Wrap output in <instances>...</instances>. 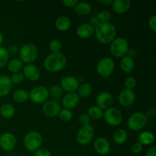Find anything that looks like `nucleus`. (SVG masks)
I'll list each match as a JSON object with an SVG mask.
<instances>
[{"label": "nucleus", "mask_w": 156, "mask_h": 156, "mask_svg": "<svg viewBox=\"0 0 156 156\" xmlns=\"http://www.w3.org/2000/svg\"><path fill=\"white\" fill-rule=\"evenodd\" d=\"M98 41L102 44H111L117 37V29L111 23H101L94 28Z\"/></svg>", "instance_id": "f257e3e1"}, {"label": "nucleus", "mask_w": 156, "mask_h": 156, "mask_svg": "<svg viewBox=\"0 0 156 156\" xmlns=\"http://www.w3.org/2000/svg\"><path fill=\"white\" fill-rule=\"evenodd\" d=\"M67 64V58L62 53H50L44 60V67L50 73H58L64 69Z\"/></svg>", "instance_id": "f03ea898"}, {"label": "nucleus", "mask_w": 156, "mask_h": 156, "mask_svg": "<svg viewBox=\"0 0 156 156\" xmlns=\"http://www.w3.org/2000/svg\"><path fill=\"white\" fill-rule=\"evenodd\" d=\"M19 59L23 63L33 64L38 57L37 47L32 43H26L20 48Z\"/></svg>", "instance_id": "7ed1b4c3"}, {"label": "nucleus", "mask_w": 156, "mask_h": 156, "mask_svg": "<svg viewBox=\"0 0 156 156\" xmlns=\"http://www.w3.org/2000/svg\"><path fill=\"white\" fill-rule=\"evenodd\" d=\"M129 50V43L124 37H116L110 44V52L116 58H122L127 56Z\"/></svg>", "instance_id": "20e7f679"}, {"label": "nucleus", "mask_w": 156, "mask_h": 156, "mask_svg": "<svg viewBox=\"0 0 156 156\" xmlns=\"http://www.w3.org/2000/svg\"><path fill=\"white\" fill-rule=\"evenodd\" d=\"M23 143L27 150L34 152L42 146L43 137L37 131H30L25 135Z\"/></svg>", "instance_id": "39448f33"}, {"label": "nucleus", "mask_w": 156, "mask_h": 156, "mask_svg": "<svg viewBox=\"0 0 156 156\" xmlns=\"http://www.w3.org/2000/svg\"><path fill=\"white\" fill-rule=\"evenodd\" d=\"M148 118L143 112H135L131 114L127 120V126L131 130L140 131L146 126Z\"/></svg>", "instance_id": "423d86ee"}, {"label": "nucleus", "mask_w": 156, "mask_h": 156, "mask_svg": "<svg viewBox=\"0 0 156 156\" xmlns=\"http://www.w3.org/2000/svg\"><path fill=\"white\" fill-rule=\"evenodd\" d=\"M115 69V63L112 58L104 57L98 61L97 64V72L101 76L108 78L114 73Z\"/></svg>", "instance_id": "0eeeda50"}, {"label": "nucleus", "mask_w": 156, "mask_h": 156, "mask_svg": "<svg viewBox=\"0 0 156 156\" xmlns=\"http://www.w3.org/2000/svg\"><path fill=\"white\" fill-rule=\"evenodd\" d=\"M49 98L48 88L44 85L35 86L29 92V99L33 103L40 105L44 104L47 101Z\"/></svg>", "instance_id": "6e6552de"}, {"label": "nucleus", "mask_w": 156, "mask_h": 156, "mask_svg": "<svg viewBox=\"0 0 156 156\" xmlns=\"http://www.w3.org/2000/svg\"><path fill=\"white\" fill-rule=\"evenodd\" d=\"M103 117L105 121L112 126H119L123 121V114L121 111L116 108H110L105 110Z\"/></svg>", "instance_id": "1a4fd4ad"}, {"label": "nucleus", "mask_w": 156, "mask_h": 156, "mask_svg": "<svg viewBox=\"0 0 156 156\" xmlns=\"http://www.w3.org/2000/svg\"><path fill=\"white\" fill-rule=\"evenodd\" d=\"M94 136V129L91 124L82 126L79 129L76 135L78 143L82 146H86L93 140Z\"/></svg>", "instance_id": "9d476101"}, {"label": "nucleus", "mask_w": 156, "mask_h": 156, "mask_svg": "<svg viewBox=\"0 0 156 156\" xmlns=\"http://www.w3.org/2000/svg\"><path fill=\"white\" fill-rule=\"evenodd\" d=\"M17 144V139L12 133L5 132L0 136V147L6 152L12 151Z\"/></svg>", "instance_id": "9b49d317"}, {"label": "nucleus", "mask_w": 156, "mask_h": 156, "mask_svg": "<svg viewBox=\"0 0 156 156\" xmlns=\"http://www.w3.org/2000/svg\"><path fill=\"white\" fill-rule=\"evenodd\" d=\"M60 105L56 101L47 100L43 104L42 111L45 116L50 118H54L58 117L59 111H60Z\"/></svg>", "instance_id": "f8f14e48"}, {"label": "nucleus", "mask_w": 156, "mask_h": 156, "mask_svg": "<svg viewBox=\"0 0 156 156\" xmlns=\"http://www.w3.org/2000/svg\"><path fill=\"white\" fill-rule=\"evenodd\" d=\"M22 74L24 79L30 82H37L41 78V70L34 64H27L22 69Z\"/></svg>", "instance_id": "ddd939ff"}, {"label": "nucleus", "mask_w": 156, "mask_h": 156, "mask_svg": "<svg viewBox=\"0 0 156 156\" xmlns=\"http://www.w3.org/2000/svg\"><path fill=\"white\" fill-rule=\"evenodd\" d=\"M80 82L78 80V78L75 76H66L62 78L60 82V87L63 91H66L67 93L76 92L78 90Z\"/></svg>", "instance_id": "4468645a"}, {"label": "nucleus", "mask_w": 156, "mask_h": 156, "mask_svg": "<svg viewBox=\"0 0 156 156\" xmlns=\"http://www.w3.org/2000/svg\"><path fill=\"white\" fill-rule=\"evenodd\" d=\"M136 101V94L133 90H122L118 94V102L122 107L128 108L132 106Z\"/></svg>", "instance_id": "2eb2a0df"}, {"label": "nucleus", "mask_w": 156, "mask_h": 156, "mask_svg": "<svg viewBox=\"0 0 156 156\" xmlns=\"http://www.w3.org/2000/svg\"><path fill=\"white\" fill-rule=\"evenodd\" d=\"M113 101H114V98H113L112 94L108 91H101L98 94L97 98H96V104L98 108L101 109L107 110L108 108H111Z\"/></svg>", "instance_id": "dca6fc26"}, {"label": "nucleus", "mask_w": 156, "mask_h": 156, "mask_svg": "<svg viewBox=\"0 0 156 156\" xmlns=\"http://www.w3.org/2000/svg\"><path fill=\"white\" fill-rule=\"evenodd\" d=\"M94 151L98 155H108L111 151V143L105 137H98L96 139L93 143Z\"/></svg>", "instance_id": "f3484780"}, {"label": "nucleus", "mask_w": 156, "mask_h": 156, "mask_svg": "<svg viewBox=\"0 0 156 156\" xmlns=\"http://www.w3.org/2000/svg\"><path fill=\"white\" fill-rule=\"evenodd\" d=\"M80 101V97L77 92L67 93L62 98V105L64 108L72 110L76 108Z\"/></svg>", "instance_id": "a211bd4d"}, {"label": "nucleus", "mask_w": 156, "mask_h": 156, "mask_svg": "<svg viewBox=\"0 0 156 156\" xmlns=\"http://www.w3.org/2000/svg\"><path fill=\"white\" fill-rule=\"evenodd\" d=\"M112 9L116 14L123 15L129 10L131 2L129 0H114L112 3Z\"/></svg>", "instance_id": "6ab92c4d"}, {"label": "nucleus", "mask_w": 156, "mask_h": 156, "mask_svg": "<svg viewBox=\"0 0 156 156\" xmlns=\"http://www.w3.org/2000/svg\"><path fill=\"white\" fill-rule=\"evenodd\" d=\"M76 34L78 37L82 39H88L93 36L94 34V28L89 23H83L77 27Z\"/></svg>", "instance_id": "aec40b11"}, {"label": "nucleus", "mask_w": 156, "mask_h": 156, "mask_svg": "<svg viewBox=\"0 0 156 156\" xmlns=\"http://www.w3.org/2000/svg\"><path fill=\"white\" fill-rule=\"evenodd\" d=\"M12 82L10 77L6 75L0 76V97L7 96L12 89Z\"/></svg>", "instance_id": "412c9836"}, {"label": "nucleus", "mask_w": 156, "mask_h": 156, "mask_svg": "<svg viewBox=\"0 0 156 156\" xmlns=\"http://www.w3.org/2000/svg\"><path fill=\"white\" fill-rule=\"evenodd\" d=\"M120 66L122 71L125 73H130L135 68V62L131 56H125L121 58L120 62Z\"/></svg>", "instance_id": "4be33fe9"}, {"label": "nucleus", "mask_w": 156, "mask_h": 156, "mask_svg": "<svg viewBox=\"0 0 156 156\" xmlns=\"http://www.w3.org/2000/svg\"><path fill=\"white\" fill-rule=\"evenodd\" d=\"M72 21L67 16H60L56 19L55 26L58 30L61 32L67 31L71 27Z\"/></svg>", "instance_id": "5701e85b"}, {"label": "nucleus", "mask_w": 156, "mask_h": 156, "mask_svg": "<svg viewBox=\"0 0 156 156\" xmlns=\"http://www.w3.org/2000/svg\"><path fill=\"white\" fill-rule=\"evenodd\" d=\"M75 12L80 16H86L91 12L92 8L90 3L87 2H79L75 6Z\"/></svg>", "instance_id": "b1692460"}, {"label": "nucleus", "mask_w": 156, "mask_h": 156, "mask_svg": "<svg viewBox=\"0 0 156 156\" xmlns=\"http://www.w3.org/2000/svg\"><path fill=\"white\" fill-rule=\"evenodd\" d=\"M155 141V136L149 131H143L139 135L138 143L142 146H149L152 145Z\"/></svg>", "instance_id": "393cba45"}, {"label": "nucleus", "mask_w": 156, "mask_h": 156, "mask_svg": "<svg viewBox=\"0 0 156 156\" xmlns=\"http://www.w3.org/2000/svg\"><path fill=\"white\" fill-rule=\"evenodd\" d=\"M113 139L116 144L117 145H123L127 141L128 139V134L126 129H117L114 131V135H113Z\"/></svg>", "instance_id": "a878e982"}, {"label": "nucleus", "mask_w": 156, "mask_h": 156, "mask_svg": "<svg viewBox=\"0 0 156 156\" xmlns=\"http://www.w3.org/2000/svg\"><path fill=\"white\" fill-rule=\"evenodd\" d=\"M48 92H49V97L53 98V100L56 101L59 100L62 98L63 96V90L60 87V85L58 84H53L52 85L50 88H48Z\"/></svg>", "instance_id": "bb28decb"}, {"label": "nucleus", "mask_w": 156, "mask_h": 156, "mask_svg": "<svg viewBox=\"0 0 156 156\" xmlns=\"http://www.w3.org/2000/svg\"><path fill=\"white\" fill-rule=\"evenodd\" d=\"M23 67H24V63L22 62V61L20 59H17V58L11 59L10 61H9L7 64L8 70L11 72V73H12V74L21 72Z\"/></svg>", "instance_id": "cd10ccee"}, {"label": "nucleus", "mask_w": 156, "mask_h": 156, "mask_svg": "<svg viewBox=\"0 0 156 156\" xmlns=\"http://www.w3.org/2000/svg\"><path fill=\"white\" fill-rule=\"evenodd\" d=\"M15 114V109L14 106L11 104H3L0 107V114L2 117L6 119L12 118Z\"/></svg>", "instance_id": "c85d7f7f"}, {"label": "nucleus", "mask_w": 156, "mask_h": 156, "mask_svg": "<svg viewBox=\"0 0 156 156\" xmlns=\"http://www.w3.org/2000/svg\"><path fill=\"white\" fill-rule=\"evenodd\" d=\"M13 100L19 104L24 103L29 99V93L24 89H18L13 93Z\"/></svg>", "instance_id": "c756f323"}, {"label": "nucleus", "mask_w": 156, "mask_h": 156, "mask_svg": "<svg viewBox=\"0 0 156 156\" xmlns=\"http://www.w3.org/2000/svg\"><path fill=\"white\" fill-rule=\"evenodd\" d=\"M77 91V94L80 97V98H87L92 92V87L89 83L82 82V83H80Z\"/></svg>", "instance_id": "7c9ffc66"}, {"label": "nucleus", "mask_w": 156, "mask_h": 156, "mask_svg": "<svg viewBox=\"0 0 156 156\" xmlns=\"http://www.w3.org/2000/svg\"><path fill=\"white\" fill-rule=\"evenodd\" d=\"M87 114L89 116L90 118L92 119V120H99L101 117H103L104 112L97 105L96 106L94 105V106H91V108H89Z\"/></svg>", "instance_id": "2f4dec72"}, {"label": "nucleus", "mask_w": 156, "mask_h": 156, "mask_svg": "<svg viewBox=\"0 0 156 156\" xmlns=\"http://www.w3.org/2000/svg\"><path fill=\"white\" fill-rule=\"evenodd\" d=\"M58 117L61 121L64 122V123H68L73 120V113L71 110L63 108V109L60 110L59 114H58Z\"/></svg>", "instance_id": "473e14b6"}, {"label": "nucleus", "mask_w": 156, "mask_h": 156, "mask_svg": "<svg viewBox=\"0 0 156 156\" xmlns=\"http://www.w3.org/2000/svg\"><path fill=\"white\" fill-rule=\"evenodd\" d=\"M9 54L8 53L7 49L2 47H0V69H2L9 62Z\"/></svg>", "instance_id": "72a5a7b5"}, {"label": "nucleus", "mask_w": 156, "mask_h": 156, "mask_svg": "<svg viewBox=\"0 0 156 156\" xmlns=\"http://www.w3.org/2000/svg\"><path fill=\"white\" fill-rule=\"evenodd\" d=\"M49 49L51 53H60L62 50V44L57 39H53L49 43Z\"/></svg>", "instance_id": "f704fd0d"}, {"label": "nucleus", "mask_w": 156, "mask_h": 156, "mask_svg": "<svg viewBox=\"0 0 156 156\" xmlns=\"http://www.w3.org/2000/svg\"><path fill=\"white\" fill-rule=\"evenodd\" d=\"M96 17L100 21V23H109L111 21V15L108 11L102 10L98 13Z\"/></svg>", "instance_id": "c9c22d12"}, {"label": "nucleus", "mask_w": 156, "mask_h": 156, "mask_svg": "<svg viewBox=\"0 0 156 156\" xmlns=\"http://www.w3.org/2000/svg\"><path fill=\"white\" fill-rule=\"evenodd\" d=\"M10 79L12 85H20V84H21L24 82L25 79H24L22 73L19 72V73H13L10 77Z\"/></svg>", "instance_id": "e433bc0d"}, {"label": "nucleus", "mask_w": 156, "mask_h": 156, "mask_svg": "<svg viewBox=\"0 0 156 156\" xmlns=\"http://www.w3.org/2000/svg\"><path fill=\"white\" fill-rule=\"evenodd\" d=\"M124 85L126 89L133 90L136 85V80L133 76H129L124 81Z\"/></svg>", "instance_id": "4c0bfd02"}, {"label": "nucleus", "mask_w": 156, "mask_h": 156, "mask_svg": "<svg viewBox=\"0 0 156 156\" xmlns=\"http://www.w3.org/2000/svg\"><path fill=\"white\" fill-rule=\"evenodd\" d=\"M79 122L81 125L82 126H86V125H89L90 122H91V118L88 114H80L79 117Z\"/></svg>", "instance_id": "58836bf2"}, {"label": "nucleus", "mask_w": 156, "mask_h": 156, "mask_svg": "<svg viewBox=\"0 0 156 156\" xmlns=\"http://www.w3.org/2000/svg\"><path fill=\"white\" fill-rule=\"evenodd\" d=\"M34 156H51L50 151L47 148L41 147L34 152Z\"/></svg>", "instance_id": "ea45409f"}, {"label": "nucleus", "mask_w": 156, "mask_h": 156, "mask_svg": "<svg viewBox=\"0 0 156 156\" xmlns=\"http://www.w3.org/2000/svg\"><path fill=\"white\" fill-rule=\"evenodd\" d=\"M143 146H142L140 143H135L132 146V152H133L134 154H140V152L143 151Z\"/></svg>", "instance_id": "a19ab883"}, {"label": "nucleus", "mask_w": 156, "mask_h": 156, "mask_svg": "<svg viewBox=\"0 0 156 156\" xmlns=\"http://www.w3.org/2000/svg\"><path fill=\"white\" fill-rule=\"evenodd\" d=\"M149 27L152 31H156V15H152L149 19Z\"/></svg>", "instance_id": "79ce46f5"}, {"label": "nucleus", "mask_w": 156, "mask_h": 156, "mask_svg": "<svg viewBox=\"0 0 156 156\" xmlns=\"http://www.w3.org/2000/svg\"><path fill=\"white\" fill-rule=\"evenodd\" d=\"M79 2L78 0H63L62 4L67 8H75V6Z\"/></svg>", "instance_id": "37998d69"}, {"label": "nucleus", "mask_w": 156, "mask_h": 156, "mask_svg": "<svg viewBox=\"0 0 156 156\" xmlns=\"http://www.w3.org/2000/svg\"><path fill=\"white\" fill-rule=\"evenodd\" d=\"M8 50V53H9V56H15L17 54V53L18 52V47L15 45H12L9 47V50Z\"/></svg>", "instance_id": "c03bdc74"}, {"label": "nucleus", "mask_w": 156, "mask_h": 156, "mask_svg": "<svg viewBox=\"0 0 156 156\" xmlns=\"http://www.w3.org/2000/svg\"><path fill=\"white\" fill-rule=\"evenodd\" d=\"M89 24H91V25L94 28H95V27H97L98 24H100L101 23H100V21H98V19L97 18V17H95V18H94V17H93V18H91V20H90Z\"/></svg>", "instance_id": "a18cd8bd"}, {"label": "nucleus", "mask_w": 156, "mask_h": 156, "mask_svg": "<svg viewBox=\"0 0 156 156\" xmlns=\"http://www.w3.org/2000/svg\"><path fill=\"white\" fill-rule=\"evenodd\" d=\"M146 156H156V147L153 146V147H151L150 149H148Z\"/></svg>", "instance_id": "49530a36"}, {"label": "nucleus", "mask_w": 156, "mask_h": 156, "mask_svg": "<svg viewBox=\"0 0 156 156\" xmlns=\"http://www.w3.org/2000/svg\"><path fill=\"white\" fill-rule=\"evenodd\" d=\"M98 2L105 5H112L113 0H101Z\"/></svg>", "instance_id": "de8ad7c7"}, {"label": "nucleus", "mask_w": 156, "mask_h": 156, "mask_svg": "<svg viewBox=\"0 0 156 156\" xmlns=\"http://www.w3.org/2000/svg\"><path fill=\"white\" fill-rule=\"evenodd\" d=\"M3 41H4V37H3V34L2 33V31L0 30V47H1L2 44L3 43Z\"/></svg>", "instance_id": "09e8293b"}]
</instances>
